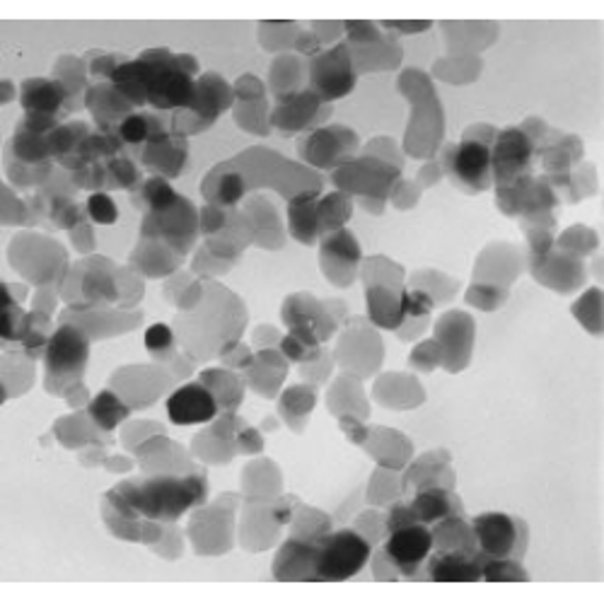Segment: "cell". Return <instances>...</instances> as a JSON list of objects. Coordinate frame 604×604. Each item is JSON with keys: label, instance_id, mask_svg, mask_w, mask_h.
Here are the masks:
<instances>
[{"label": "cell", "instance_id": "obj_1", "mask_svg": "<svg viewBox=\"0 0 604 604\" xmlns=\"http://www.w3.org/2000/svg\"><path fill=\"white\" fill-rule=\"evenodd\" d=\"M245 322L247 314L240 298L218 283H206L204 298L194 308L177 314V334L182 344H188L204 326H208L192 350L194 360H208L213 356L230 354L245 330Z\"/></svg>", "mask_w": 604, "mask_h": 604}, {"label": "cell", "instance_id": "obj_2", "mask_svg": "<svg viewBox=\"0 0 604 604\" xmlns=\"http://www.w3.org/2000/svg\"><path fill=\"white\" fill-rule=\"evenodd\" d=\"M115 490L138 515H141V518L155 522H174L180 520L188 508L201 506V503L206 500L208 484L206 474L201 472H160L153 476H145V479L123 482Z\"/></svg>", "mask_w": 604, "mask_h": 604}, {"label": "cell", "instance_id": "obj_3", "mask_svg": "<svg viewBox=\"0 0 604 604\" xmlns=\"http://www.w3.org/2000/svg\"><path fill=\"white\" fill-rule=\"evenodd\" d=\"M90 342L83 326L61 322L58 330L48 336L44 350V387L46 392L66 397L73 387L83 385V375L90 360Z\"/></svg>", "mask_w": 604, "mask_h": 604}, {"label": "cell", "instance_id": "obj_4", "mask_svg": "<svg viewBox=\"0 0 604 604\" xmlns=\"http://www.w3.org/2000/svg\"><path fill=\"white\" fill-rule=\"evenodd\" d=\"M58 295L68 308H97L119 302V267L105 257H85L63 276Z\"/></svg>", "mask_w": 604, "mask_h": 604}, {"label": "cell", "instance_id": "obj_5", "mask_svg": "<svg viewBox=\"0 0 604 604\" xmlns=\"http://www.w3.org/2000/svg\"><path fill=\"white\" fill-rule=\"evenodd\" d=\"M373 544L358 530L326 532L317 539L314 557V581L342 583L358 575L370 561Z\"/></svg>", "mask_w": 604, "mask_h": 604}, {"label": "cell", "instance_id": "obj_6", "mask_svg": "<svg viewBox=\"0 0 604 604\" xmlns=\"http://www.w3.org/2000/svg\"><path fill=\"white\" fill-rule=\"evenodd\" d=\"M235 103V87L225 83L223 75L218 73H204L196 78V90L192 105L186 109L174 111L170 119L172 131L177 136H192L206 131L208 126L218 121L223 111H228Z\"/></svg>", "mask_w": 604, "mask_h": 604}, {"label": "cell", "instance_id": "obj_7", "mask_svg": "<svg viewBox=\"0 0 604 604\" xmlns=\"http://www.w3.org/2000/svg\"><path fill=\"white\" fill-rule=\"evenodd\" d=\"M138 58L155 66V75L148 87V105L158 111H180L192 105L196 78L182 71L177 54L168 48H148Z\"/></svg>", "mask_w": 604, "mask_h": 604}, {"label": "cell", "instance_id": "obj_8", "mask_svg": "<svg viewBox=\"0 0 604 604\" xmlns=\"http://www.w3.org/2000/svg\"><path fill=\"white\" fill-rule=\"evenodd\" d=\"M10 263L36 285H58L68 273L66 249L42 235H18L10 245Z\"/></svg>", "mask_w": 604, "mask_h": 604}, {"label": "cell", "instance_id": "obj_9", "mask_svg": "<svg viewBox=\"0 0 604 604\" xmlns=\"http://www.w3.org/2000/svg\"><path fill=\"white\" fill-rule=\"evenodd\" d=\"M201 235L198 228V211L192 201L184 198L182 194L177 201L165 211L145 213L141 225V237H150V240H160L174 251H180L186 257L194 249Z\"/></svg>", "mask_w": 604, "mask_h": 604}, {"label": "cell", "instance_id": "obj_10", "mask_svg": "<svg viewBox=\"0 0 604 604\" xmlns=\"http://www.w3.org/2000/svg\"><path fill=\"white\" fill-rule=\"evenodd\" d=\"M308 87L322 103H336L356 87L354 54L348 44H336L308 61Z\"/></svg>", "mask_w": 604, "mask_h": 604}, {"label": "cell", "instance_id": "obj_11", "mask_svg": "<svg viewBox=\"0 0 604 604\" xmlns=\"http://www.w3.org/2000/svg\"><path fill=\"white\" fill-rule=\"evenodd\" d=\"M472 532L486 559L520 561L527 551V525L506 513H482L472 520Z\"/></svg>", "mask_w": 604, "mask_h": 604}, {"label": "cell", "instance_id": "obj_12", "mask_svg": "<svg viewBox=\"0 0 604 604\" xmlns=\"http://www.w3.org/2000/svg\"><path fill=\"white\" fill-rule=\"evenodd\" d=\"M443 172L450 182L467 194H482L494 184V162L490 145L479 141H462L443 150Z\"/></svg>", "mask_w": 604, "mask_h": 604}, {"label": "cell", "instance_id": "obj_13", "mask_svg": "<svg viewBox=\"0 0 604 604\" xmlns=\"http://www.w3.org/2000/svg\"><path fill=\"white\" fill-rule=\"evenodd\" d=\"M334 182L344 194H358L363 201H385L399 182V168H392L380 158L350 160L334 172Z\"/></svg>", "mask_w": 604, "mask_h": 604}, {"label": "cell", "instance_id": "obj_14", "mask_svg": "<svg viewBox=\"0 0 604 604\" xmlns=\"http://www.w3.org/2000/svg\"><path fill=\"white\" fill-rule=\"evenodd\" d=\"M435 549L431 527L423 522L405 525L399 530H392L385 539V557L395 565V571L401 578H423V565Z\"/></svg>", "mask_w": 604, "mask_h": 604}, {"label": "cell", "instance_id": "obj_15", "mask_svg": "<svg viewBox=\"0 0 604 604\" xmlns=\"http://www.w3.org/2000/svg\"><path fill=\"white\" fill-rule=\"evenodd\" d=\"M360 141L346 126H322L302 138L298 150L305 162L317 170H338L354 160Z\"/></svg>", "mask_w": 604, "mask_h": 604}, {"label": "cell", "instance_id": "obj_16", "mask_svg": "<svg viewBox=\"0 0 604 604\" xmlns=\"http://www.w3.org/2000/svg\"><path fill=\"white\" fill-rule=\"evenodd\" d=\"M535 153V141L522 129H506L496 133L494 148H490V162H494V182L498 188L530 177Z\"/></svg>", "mask_w": 604, "mask_h": 604}, {"label": "cell", "instance_id": "obj_17", "mask_svg": "<svg viewBox=\"0 0 604 604\" xmlns=\"http://www.w3.org/2000/svg\"><path fill=\"white\" fill-rule=\"evenodd\" d=\"M174 377L155 365H126L111 375V387L131 409H148L165 392Z\"/></svg>", "mask_w": 604, "mask_h": 604}, {"label": "cell", "instance_id": "obj_18", "mask_svg": "<svg viewBox=\"0 0 604 604\" xmlns=\"http://www.w3.org/2000/svg\"><path fill=\"white\" fill-rule=\"evenodd\" d=\"M435 342L443 354V368L447 373H462L472 360L474 320L460 310L445 312L435 322Z\"/></svg>", "mask_w": 604, "mask_h": 604}, {"label": "cell", "instance_id": "obj_19", "mask_svg": "<svg viewBox=\"0 0 604 604\" xmlns=\"http://www.w3.org/2000/svg\"><path fill=\"white\" fill-rule=\"evenodd\" d=\"M360 261H363V251L354 233L342 228L330 235H322L320 263L326 281L338 288L350 285L356 281Z\"/></svg>", "mask_w": 604, "mask_h": 604}, {"label": "cell", "instance_id": "obj_20", "mask_svg": "<svg viewBox=\"0 0 604 604\" xmlns=\"http://www.w3.org/2000/svg\"><path fill=\"white\" fill-rule=\"evenodd\" d=\"M365 276V302H368V314L373 324L380 330H401L405 324V308H401V298H405V276H395V279H380L373 271H363Z\"/></svg>", "mask_w": 604, "mask_h": 604}, {"label": "cell", "instance_id": "obj_21", "mask_svg": "<svg viewBox=\"0 0 604 604\" xmlns=\"http://www.w3.org/2000/svg\"><path fill=\"white\" fill-rule=\"evenodd\" d=\"M220 413L216 397L204 382H186L168 399V417L174 425H201Z\"/></svg>", "mask_w": 604, "mask_h": 604}, {"label": "cell", "instance_id": "obj_22", "mask_svg": "<svg viewBox=\"0 0 604 604\" xmlns=\"http://www.w3.org/2000/svg\"><path fill=\"white\" fill-rule=\"evenodd\" d=\"M484 561L482 551H438L433 549L425 561V578L435 583H476L484 581Z\"/></svg>", "mask_w": 604, "mask_h": 604}, {"label": "cell", "instance_id": "obj_23", "mask_svg": "<svg viewBox=\"0 0 604 604\" xmlns=\"http://www.w3.org/2000/svg\"><path fill=\"white\" fill-rule=\"evenodd\" d=\"M283 322L288 330L310 332L320 342H326L336 332V320L330 312V302H320L308 293L291 295L283 302Z\"/></svg>", "mask_w": 604, "mask_h": 604}, {"label": "cell", "instance_id": "obj_24", "mask_svg": "<svg viewBox=\"0 0 604 604\" xmlns=\"http://www.w3.org/2000/svg\"><path fill=\"white\" fill-rule=\"evenodd\" d=\"M143 320V312H123L107 310V305L97 308H68L61 314V322H73L83 326L90 338H107L123 332H131Z\"/></svg>", "mask_w": 604, "mask_h": 604}, {"label": "cell", "instance_id": "obj_25", "mask_svg": "<svg viewBox=\"0 0 604 604\" xmlns=\"http://www.w3.org/2000/svg\"><path fill=\"white\" fill-rule=\"evenodd\" d=\"M20 105L24 115H46L63 119L71 115L68 90L56 78H30L20 87Z\"/></svg>", "mask_w": 604, "mask_h": 604}, {"label": "cell", "instance_id": "obj_26", "mask_svg": "<svg viewBox=\"0 0 604 604\" xmlns=\"http://www.w3.org/2000/svg\"><path fill=\"white\" fill-rule=\"evenodd\" d=\"M535 279L553 288L557 293H573L585 281V269L578 257L565 255L561 249H551L549 255L530 261Z\"/></svg>", "mask_w": 604, "mask_h": 604}, {"label": "cell", "instance_id": "obj_27", "mask_svg": "<svg viewBox=\"0 0 604 604\" xmlns=\"http://www.w3.org/2000/svg\"><path fill=\"white\" fill-rule=\"evenodd\" d=\"M186 155H188L186 138L177 136L174 131L162 138H155V141H150L141 148L143 168L153 172L155 177H165V180L180 177L186 165Z\"/></svg>", "mask_w": 604, "mask_h": 604}, {"label": "cell", "instance_id": "obj_28", "mask_svg": "<svg viewBox=\"0 0 604 604\" xmlns=\"http://www.w3.org/2000/svg\"><path fill=\"white\" fill-rule=\"evenodd\" d=\"M85 107L90 109L97 131H117L119 123L136 111V107L111 83H95L87 87Z\"/></svg>", "mask_w": 604, "mask_h": 604}, {"label": "cell", "instance_id": "obj_29", "mask_svg": "<svg viewBox=\"0 0 604 604\" xmlns=\"http://www.w3.org/2000/svg\"><path fill=\"white\" fill-rule=\"evenodd\" d=\"M322 105H324L322 99L314 95L310 87H305V90L276 99V107L271 111L269 123L276 126V129L285 131V133L302 131L320 117Z\"/></svg>", "mask_w": 604, "mask_h": 604}, {"label": "cell", "instance_id": "obj_30", "mask_svg": "<svg viewBox=\"0 0 604 604\" xmlns=\"http://www.w3.org/2000/svg\"><path fill=\"white\" fill-rule=\"evenodd\" d=\"M522 271V255L513 245H490L482 251L479 263H476L474 279L476 283H490L506 288L518 279Z\"/></svg>", "mask_w": 604, "mask_h": 604}, {"label": "cell", "instance_id": "obj_31", "mask_svg": "<svg viewBox=\"0 0 604 604\" xmlns=\"http://www.w3.org/2000/svg\"><path fill=\"white\" fill-rule=\"evenodd\" d=\"M314 557H317V539L291 537L276 557L273 575L279 581H314Z\"/></svg>", "mask_w": 604, "mask_h": 604}, {"label": "cell", "instance_id": "obj_32", "mask_svg": "<svg viewBox=\"0 0 604 604\" xmlns=\"http://www.w3.org/2000/svg\"><path fill=\"white\" fill-rule=\"evenodd\" d=\"M182 255L168 247L160 240H150V237H141V242L131 251V269L148 276V279H162L180 269Z\"/></svg>", "mask_w": 604, "mask_h": 604}, {"label": "cell", "instance_id": "obj_33", "mask_svg": "<svg viewBox=\"0 0 604 604\" xmlns=\"http://www.w3.org/2000/svg\"><path fill=\"white\" fill-rule=\"evenodd\" d=\"M201 192H204L211 206L235 208L242 201V196L247 194V184H245V177L240 174V170H237L228 160L208 172V177H206L204 186H201Z\"/></svg>", "mask_w": 604, "mask_h": 604}, {"label": "cell", "instance_id": "obj_34", "mask_svg": "<svg viewBox=\"0 0 604 604\" xmlns=\"http://www.w3.org/2000/svg\"><path fill=\"white\" fill-rule=\"evenodd\" d=\"M320 194V188H310L288 201V230L302 245H314L322 237L317 218Z\"/></svg>", "mask_w": 604, "mask_h": 604}, {"label": "cell", "instance_id": "obj_35", "mask_svg": "<svg viewBox=\"0 0 604 604\" xmlns=\"http://www.w3.org/2000/svg\"><path fill=\"white\" fill-rule=\"evenodd\" d=\"M153 75H155L153 63L136 58V61H123L115 71V75H111L109 83L115 85L133 107H143L148 105V87H150V80H153Z\"/></svg>", "mask_w": 604, "mask_h": 604}, {"label": "cell", "instance_id": "obj_36", "mask_svg": "<svg viewBox=\"0 0 604 604\" xmlns=\"http://www.w3.org/2000/svg\"><path fill=\"white\" fill-rule=\"evenodd\" d=\"M409 506H411L413 515H417V520L428 527L450 518V515H462L460 500L452 496L450 488H443V486L419 488L417 498H413Z\"/></svg>", "mask_w": 604, "mask_h": 604}, {"label": "cell", "instance_id": "obj_37", "mask_svg": "<svg viewBox=\"0 0 604 604\" xmlns=\"http://www.w3.org/2000/svg\"><path fill=\"white\" fill-rule=\"evenodd\" d=\"M245 213L251 223V233H255L257 245L269 247V249H279L283 245L279 216H276V208L269 204L267 198L257 196L255 201H249Z\"/></svg>", "mask_w": 604, "mask_h": 604}, {"label": "cell", "instance_id": "obj_38", "mask_svg": "<svg viewBox=\"0 0 604 604\" xmlns=\"http://www.w3.org/2000/svg\"><path fill=\"white\" fill-rule=\"evenodd\" d=\"M285 375V360L271 348H263L255 356V363L247 368L249 385L257 389L261 397H276L279 385Z\"/></svg>", "mask_w": 604, "mask_h": 604}, {"label": "cell", "instance_id": "obj_39", "mask_svg": "<svg viewBox=\"0 0 604 604\" xmlns=\"http://www.w3.org/2000/svg\"><path fill=\"white\" fill-rule=\"evenodd\" d=\"M6 153L24 162V165H46V162L54 160L52 145H48V136L24 129L22 123H18L15 136H12V141L8 143Z\"/></svg>", "mask_w": 604, "mask_h": 604}, {"label": "cell", "instance_id": "obj_40", "mask_svg": "<svg viewBox=\"0 0 604 604\" xmlns=\"http://www.w3.org/2000/svg\"><path fill=\"white\" fill-rule=\"evenodd\" d=\"M433 544L438 551H479L472 532V525L462 520V515H450V518L433 525Z\"/></svg>", "mask_w": 604, "mask_h": 604}, {"label": "cell", "instance_id": "obj_41", "mask_svg": "<svg viewBox=\"0 0 604 604\" xmlns=\"http://www.w3.org/2000/svg\"><path fill=\"white\" fill-rule=\"evenodd\" d=\"M269 78H271V90H273L276 99L300 93V90H305L302 83L308 80V63L300 56H291V54L279 56L273 61Z\"/></svg>", "mask_w": 604, "mask_h": 604}, {"label": "cell", "instance_id": "obj_42", "mask_svg": "<svg viewBox=\"0 0 604 604\" xmlns=\"http://www.w3.org/2000/svg\"><path fill=\"white\" fill-rule=\"evenodd\" d=\"M129 413H131V407L126 405L115 389H105V392H99L90 401V407H87V417H90L95 428H99V431L105 433L115 431L119 423L129 419Z\"/></svg>", "mask_w": 604, "mask_h": 604}, {"label": "cell", "instance_id": "obj_43", "mask_svg": "<svg viewBox=\"0 0 604 604\" xmlns=\"http://www.w3.org/2000/svg\"><path fill=\"white\" fill-rule=\"evenodd\" d=\"M87 73H90V68H85V61L83 58L61 56L56 61L52 78H56L68 90L71 111H75V109L85 105L87 87H90V85H87Z\"/></svg>", "mask_w": 604, "mask_h": 604}, {"label": "cell", "instance_id": "obj_44", "mask_svg": "<svg viewBox=\"0 0 604 604\" xmlns=\"http://www.w3.org/2000/svg\"><path fill=\"white\" fill-rule=\"evenodd\" d=\"M177 192H174L170 180L165 177H148L141 184H138L131 192V201L136 208H141L143 213H158L170 208L174 201H177Z\"/></svg>", "mask_w": 604, "mask_h": 604}, {"label": "cell", "instance_id": "obj_45", "mask_svg": "<svg viewBox=\"0 0 604 604\" xmlns=\"http://www.w3.org/2000/svg\"><path fill=\"white\" fill-rule=\"evenodd\" d=\"M198 382H204L211 389L223 411H235L237 407H240L245 389H242L240 377L233 375L230 370H223V368L204 370L198 377Z\"/></svg>", "mask_w": 604, "mask_h": 604}, {"label": "cell", "instance_id": "obj_46", "mask_svg": "<svg viewBox=\"0 0 604 604\" xmlns=\"http://www.w3.org/2000/svg\"><path fill=\"white\" fill-rule=\"evenodd\" d=\"M354 326H356V332H346L344 342L338 348H356V354L338 358V363L344 365V370H350L356 375H373L380 363L370 356H365V346H373L380 342V338L375 336V332H360V322H354Z\"/></svg>", "mask_w": 604, "mask_h": 604}, {"label": "cell", "instance_id": "obj_47", "mask_svg": "<svg viewBox=\"0 0 604 604\" xmlns=\"http://www.w3.org/2000/svg\"><path fill=\"white\" fill-rule=\"evenodd\" d=\"M354 213V204L350 196L344 192H332L317 201V218H320V233L330 235L334 230H342L346 220Z\"/></svg>", "mask_w": 604, "mask_h": 604}, {"label": "cell", "instance_id": "obj_48", "mask_svg": "<svg viewBox=\"0 0 604 604\" xmlns=\"http://www.w3.org/2000/svg\"><path fill=\"white\" fill-rule=\"evenodd\" d=\"M314 401H317V395H314L312 387L295 385L291 389H285V395L281 399V413L288 419V423H293V428L298 421V431H300L302 419H305L314 409Z\"/></svg>", "mask_w": 604, "mask_h": 604}, {"label": "cell", "instance_id": "obj_49", "mask_svg": "<svg viewBox=\"0 0 604 604\" xmlns=\"http://www.w3.org/2000/svg\"><path fill=\"white\" fill-rule=\"evenodd\" d=\"M6 172H8V180L20 188L44 186L48 180H52V162H46V165H24V162L15 160L8 153Z\"/></svg>", "mask_w": 604, "mask_h": 604}, {"label": "cell", "instance_id": "obj_50", "mask_svg": "<svg viewBox=\"0 0 604 604\" xmlns=\"http://www.w3.org/2000/svg\"><path fill=\"white\" fill-rule=\"evenodd\" d=\"M105 165L109 174V188H129V192H133L143 182L141 170H138L136 162L126 153L105 160Z\"/></svg>", "mask_w": 604, "mask_h": 604}, {"label": "cell", "instance_id": "obj_51", "mask_svg": "<svg viewBox=\"0 0 604 604\" xmlns=\"http://www.w3.org/2000/svg\"><path fill=\"white\" fill-rule=\"evenodd\" d=\"M575 320L581 322L590 334H602V293L600 288H590V291L573 305Z\"/></svg>", "mask_w": 604, "mask_h": 604}, {"label": "cell", "instance_id": "obj_52", "mask_svg": "<svg viewBox=\"0 0 604 604\" xmlns=\"http://www.w3.org/2000/svg\"><path fill=\"white\" fill-rule=\"evenodd\" d=\"M174 344H177V336H174V332L170 330L168 324L148 326L145 348L150 350V356L158 358L160 363L174 360V358H177V348H174Z\"/></svg>", "mask_w": 604, "mask_h": 604}, {"label": "cell", "instance_id": "obj_53", "mask_svg": "<svg viewBox=\"0 0 604 604\" xmlns=\"http://www.w3.org/2000/svg\"><path fill=\"white\" fill-rule=\"evenodd\" d=\"M597 247V237L593 230L581 228V225H575V228L565 230L563 237L559 240V249L565 251V255L578 257L581 259L583 255H590Z\"/></svg>", "mask_w": 604, "mask_h": 604}, {"label": "cell", "instance_id": "obj_54", "mask_svg": "<svg viewBox=\"0 0 604 604\" xmlns=\"http://www.w3.org/2000/svg\"><path fill=\"white\" fill-rule=\"evenodd\" d=\"M484 581H530V575L515 559H486Z\"/></svg>", "mask_w": 604, "mask_h": 604}, {"label": "cell", "instance_id": "obj_55", "mask_svg": "<svg viewBox=\"0 0 604 604\" xmlns=\"http://www.w3.org/2000/svg\"><path fill=\"white\" fill-rule=\"evenodd\" d=\"M87 218L97 225H115L119 220V208L115 204V198H111L107 192H95L90 194L85 204Z\"/></svg>", "mask_w": 604, "mask_h": 604}, {"label": "cell", "instance_id": "obj_56", "mask_svg": "<svg viewBox=\"0 0 604 604\" xmlns=\"http://www.w3.org/2000/svg\"><path fill=\"white\" fill-rule=\"evenodd\" d=\"M508 291L500 285H490V283H474L467 293V302L472 305L482 308V310H496L500 302H506Z\"/></svg>", "mask_w": 604, "mask_h": 604}, {"label": "cell", "instance_id": "obj_57", "mask_svg": "<svg viewBox=\"0 0 604 604\" xmlns=\"http://www.w3.org/2000/svg\"><path fill=\"white\" fill-rule=\"evenodd\" d=\"M401 308H405V322L407 320H428V314H431V310L435 308V300L425 291L411 288V291H405V298H401Z\"/></svg>", "mask_w": 604, "mask_h": 604}, {"label": "cell", "instance_id": "obj_58", "mask_svg": "<svg viewBox=\"0 0 604 604\" xmlns=\"http://www.w3.org/2000/svg\"><path fill=\"white\" fill-rule=\"evenodd\" d=\"M409 363L411 368H417L421 373H433L438 365H443V354H440V346L435 338H428V342L413 348Z\"/></svg>", "mask_w": 604, "mask_h": 604}, {"label": "cell", "instance_id": "obj_59", "mask_svg": "<svg viewBox=\"0 0 604 604\" xmlns=\"http://www.w3.org/2000/svg\"><path fill=\"white\" fill-rule=\"evenodd\" d=\"M281 354L283 358L293 363H312L322 356V350L320 346H310L308 342H302V338L288 334L281 338Z\"/></svg>", "mask_w": 604, "mask_h": 604}, {"label": "cell", "instance_id": "obj_60", "mask_svg": "<svg viewBox=\"0 0 604 604\" xmlns=\"http://www.w3.org/2000/svg\"><path fill=\"white\" fill-rule=\"evenodd\" d=\"M119 302L121 308H131L138 300L143 298V281L141 273L133 269H119Z\"/></svg>", "mask_w": 604, "mask_h": 604}, {"label": "cell", "instance_id": "obj_61", "mask_svg": "<svg viewBox=\"0 0 604 604\" xmlns=\"http://www.w3.org/2000/svg\"><path fill=\"white\" fill-rule=\"evenodd\" d=\"M93 54L97 58H93V63H90V75L97 80H103V83H109L111 75H115V71L121 66V63L129 61L121 54H103V52H93ZM87 58H90V56H87Z\"/></svg>", "mask_w": 604, "mask_h": 604}, {"label": "cell", "instance_id": "obj_62", "mask_svg": "<svg viewBox=\"0 0 604 604\" xmlns=\"http://www.w3.org/2000/svg\"><path fill=\"white\" fill-rule=\"evenodd\" d=\"M235 443H237V450H240V452H261V447H263L259 433L251 431V428H242V431L237 433Z\"/></svg>", "mask_w": 604, "mask_h": 604}, {"label": "cell", "instance_id": "obj_63", "mask_svg": "<svg viewBox=\"0 0 604 604\" xmlns=\"http://www.w3.org/2000/svg\"><path fill=\"white\" fill-rule=\"evenodd\" d=\"M342 428L346 431V435L354 440V443H368L370 431H368V428H363L360 421L350 417V413H348V417H342Z\"/></svg>", "mask_w": 604, "mask_h": 604}, {"label": "cell", "instance_id": "obj_64", "mask_svg": "<svg viewBox=\"0 0 604 604\" xmlns=\"http://www.w3.org/2000/svg\"><path fill=\"white\" fill-rule=\"evenodd\" d=\"M385 28L389 30H399V32H423L431 28V22H385Z\"/></svg>", "mask_w": 604, "mask_h": 604}]
</instances>
